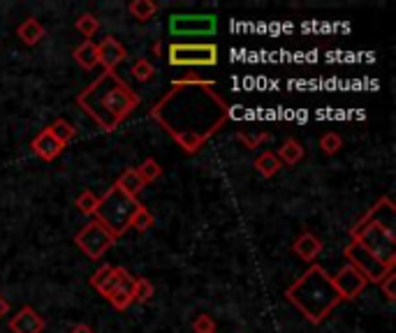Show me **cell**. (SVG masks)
Here are the masks:
<instances>
[{"mask_svg":"<svg viewBox=\"0 0 396 333\" xmlns=\"http://www.w3.org/2000/svg\"><path fill=\"white\" fill-rule=\"evenodd\" d=\"M214 333H218V331H214Z\"/></svg>","mask_w":396,"mask_h":333,"instance_id":"d590c367","label":"cell"},{"mask_svg":"<svg viewBox=\"0 0 396 333\" xmlns=\"http://www.w3.org/2000/svg\"><path fill=\"white\" fill-rule=\"evenodd\" d=\"M343 255H345V260H348V264L355 266L361 276H364L368 282H375V285L385 278L387 271H392V269H385V266L378 262L368 250H364L359 243H355V241H350V243L345 246Z\"/></svg>","mask_w":396,"mask_h":333,"instance_id":"9c48e42d","label":"cell"},{"mask_svg":"<svg viewBox=\"0 0 396 333\" xmlns=\"http://www.w3.org/2000/svg\"><path fill=\"white\" fill-rule=\"evenodd\" d=\"M70 333H95V331H93L88 324H74Z\"/></svg>","mask_w":396,"mask_h":333,"instance_id":"836d02e7","label":"cell"},{"mask_svg":"<svg viewBox=\"0 0 396 333\" xmlns=\"http://www.w3.org/2000/svg\"><path fill=\"white\" fill-rule=\"evenodd\" d=\"M137 174H139L141 183H144V186H148V183H153L156 178L163 176V166H160V164L153 160V157H146V160L137 166Z\"/></svg>","mask_w":396,"mask_h":333,"instance_id":"603a6c76","label":"cell"},{"mask_svg":"<svg viewBox=\"0 0 396 333\" xmlns=\"http://www.w3.org/2000/svg\"><path fill=\"white\" fill-rule=\"evenodd\" d=\"M74 243H77V248L88 257V260L98 262V260H103L107 250L116 243V238L109 234L98 220H91L86 227H81L79 234L74 236Z\"/></svg>","mask_w":396,"mask_h":333,"instance_id":"ba28073f","label":"cell"},{"mask_svg":"<svg viewBox=\"0 0 396 333\" xmlns=\"http://www.w3.org/2000/svg\"><path fill=\"white\" fill-rule=\"evenodd\" d=\"M355 241L380 262L385 269H396V206L392 197H380L350 229Z\"/></svg>","mask_w":396,"mask_h":333,"instance_id":"3957f363","label":"cell"},{"mask_svg":"<svg viewBox=\"0 0 396 333\" xmlns=\"http://www.w3.org/2000/svg\"><path fill=\"white\" fill-rule=\"evenodd\" d=\"M30 148H33V153H35L40 160H45V162H52V160H56V157L63 153V146L52 137V132H49V130H42L40 135L30 141Z\"/></svg>","mask_w":396,"mask_h":333,"instance_id":"4fadbf2b","label":"cell"},{"mask_svg":"<svg viewBox=\"0 0 396 333\" xmlns=\"http://www.w3.org/2000/svg\"><path fill=\"white\" fill-rule=\"evenodd\" d=\"M116 186H119L125 195H130L134 199H137V195L141 193V190H144V183H141L137 169H125L121 176H119V181H116Z\"/></svg>","mask_w":396,"mask_h":333,"instance_id":"44dd1931","label":"cell"},{"mask_svg":"<svg viewBox=\"0 0 396 333\" xmlns=\"http://www.w3.org/2000/svg\"><path fill=\"white\" fill-rule=\"evenodd\" d=\"M239 139H241L248 148H257L260 144H262V141L272 139V135H269V132H260V135H246V132H239Z\"/></svg>","mask_w":396,"mask_h":333,"instance_id":"1f68e13d","label":"cell"},{"mask_svg":"<svg viewBox=\"0 0 396 333\" xmlns=\"http://www.w3.org/2000/svg\"><path fill=\"white\" fill-rule=\"evenodd\" d=\"M47 130L52 132V137H54L63 148H65L67 144H70V141H72L74 137H77V130H74V125H72L70 121H65V119H56L52 125H49Z\"/></svg>","mask_w":396,"mask_h":333,"instance_id":"ffe728a7","label":"cell"},{"mask_svg":"<svg viewBox=\"0 0 396 333\" xmlns=\"http://www.w3.org/2000/svg\"><path fill=\"white\" fill-rule=\"evenodd\" d=\"M252 166H255L257 169V174L260 176H264V178H272V176H276L278 171H281V160H278L276 157V153H272V151H264V153H260L257 157H255V162H252Z\"/></svg>","mask_w":396,"mask_h":333,"instance_id":"d6986e66","label":"cell"},{"mask_svg":"<svg viewBox=\"0 0 396 333\" xmlns=\"http://www.w3.org/2000/svg\"><path fill=\"white\" fill-rule=\"evenodd\" d=\"M294 255L299 257V260L304 262H313L318 260V255L322 253V241H320L313 231H304V234H299L297 241H294Z\"/></svg>","mask_w":396,"mask_h":333,"instance_id":"5bb4252c","label":"cell"},{"mask_svg":"<svg viewBox=\"0 0 396 333\" xmlns=\"http://www.w3.org/2000/svg\"><path fill=\"white\" fill-rule=\"evenodd\" d=\"M141 206L144 204H139V199L125 195L123 190L114 183V186L100 197L98 208L93 215H95V220L103 224L109 234H112L114 238H119L130 229L132 215L137 213Z\"/></svg>","mask_w":396,"mask_h":333,"instance_id":"5b68a950","label":"cell"},{"mask_svg":"<svg viewBox=\"0 0 396 333\" xmlns=\"http://www.w3.org/2000/svg\"><path fill=\"white\" fill-rule=\"evenodd\" d=\"M153 222H156L153 213H151L146 206H141L139 211L132 215V220H130V229H134V231H148L151 227H153Z\"/></svg>","mask_w":396,"mask_h":333,"instance_id":"d4e9b609","label":"cell"},{"mask_svg":"<svg viewBox=\"0 0 396 333\" xmlns=\"http://www.w3.org/2000/svg\"><path fill=\"white\" fill-rule=\"evenodd\" d=\"M98 202H100V197L93 195L91 190H86V193H81L77 199H74V206H77L83 215H93V213H95V208H98Z\"/></svg>","mask_w":396,"mask_h":333,"instance_id":"83f0119b","label":"cell"},{"mask_svg":"<svg viewBox=\"0 0 396 333\" xmlns=\"http://www.w3.org/2000/svg\"><path fill=\"white\" fill-rule=\"evenodd\" d=\"M132 287H134V276H128L112 294L107 296V301L112 303L116 310H128L132 305Z\"/></svg>","mask_w":396,"mask_h":333,"instance_id":"9a60e30c","label":"cell"},{"mask_svg":"<svg viewBox=\"0 0 396 333\" xmlns=\"http://www.w3.org/2000/svg\"><path fill=\"white\" fill-rule=\"evenodd\" d=\"M16 35H19V40L26 47H35L37 42L45 37V26H42L35 16H28V19L23 21L19 28H16Z\"/></svg>","mask_w":396,"mask_h":333,"instance_id":"e0dca14e","label":"cell"},{"mask_svg":"<svg viewBox=\"0 0 396 333\" xmlns=\"http://www.w3.org/2000/svg\"><path fill=\"white\" fill-rule=\"evenodd\" d=\"M151 296H153V285H151V280L148 278H134L132 303H146Z\"/></svg>","mask_w":396,"mask_h":333,"instance_id":"cb8c5ba5","label":"cell"},{"mask_svg":"<svg viewBox=\"0 0 396 333\" xmlns=\"http://www.w3.org/2000/svg\"><path fill=\"white\" fill-rule=\"evenodd\" d=\"M130 74L137 81H151L153 79V74H156V70H153V65H151L146 58H139V61H134L132 63V68H130Z\"/></svg>","mask_w":396,"mask_h":333,"instance_id":"4316f807","label":"cell"},{"mask_svg":"<svg viewBox=\"0 0 396 333\" xmlns=\"http://www.w3.org/2000/svg\"><path fill=\"white\" fill-rule=\"evenodd\" d=\"M153 119L183 153L195 155L230 119V104L214 81H174L160 102L151 107Z\"/></svg>","mask_w":396,"mask_h":333,"instance_id":"6da1fadb","label":"cell"},{"mask_svg":"<svg viewBox=\"0 0 396 333\" xmlns=\"http://www.w3.org/2000/svg\"><path fill=\"white\" fill-rule=\"evenodd\" d=\"M276 157L281 160L283 166H294L304 160V146H301L297 139H285L283 146L276 151Z\"/></svg>","mask_w":396,"mask_h":333,"instance_id":"2e32d148","label":"cell"},{"mask_svg":"<svg viewBox=\"0 0 396 333\" xmlns=\"http://www.w3.org/2000/svg\"><path fill=\"white\" fill-rule=\"evenodd\" d=\"M45 327H47L45 317H42L33 305H23L21 310L10 320L12 333H42Z\"/></svg>","mask_w":396,"mask_h":333,"instance_id":"7c38bea8","label":"cell"},{"mask_svg":"<svg viewBox=\"0 0 396 333\" xmlns=\"http://www.w3.org/2000/svg\"><path fill=\"white\" fill-rule=\"evenodd\" d=\"M332 282L343 301H352V298H357L368 287V280L352 264H345L336 276H332Z\"/></svg>","mask_w":396,"mask_h":333,"instance_id":"30bf717a","label":"cell"},{"mask_svg":"<svg viewBox=\"0 0 396 333\" xmlns=\"http://www.w3.org/2000/svg\"><path fill=\"white\" fill-rule=\"evenodd\" d=\"M167 61L176 68H214L218 63V47L211 42H202V44L172 42L167 47Z\"/></svg>","mask_w":396,"mask_h":333,"instance_id":"8992f818","label":"cell"},{"mask_svg":"<svg viewBox=\"0 0 396 333\" xmlns=\"http://www.w3.org/2000/svg\"><path fill=\"white\" fill-rule=\"evenodd\" d=\"M378 287L383 289V294L387 296V301L394 303V301H396V269L387 271L385 278H383L380 282H378Z\"/></svg>","mask_w":396,"mask_h":333,"instance_id":"f546056e","label":"cell"},{"mask_svg":"<svg viewBox=\"0 0 396 333\" xmlns=\"http://www.w3.org/2000/svg\"><path fill=\"white\" fill-rule=\"evenodd\" d=\"M216 331V320L211 315L202 313L192 320V333H214Z\"/></svg>","mask_w":396,"mask_h":333,"instance_id":"4dcf8cb0","label":"cell"},{"mask_svg":"<svg viewBox=\"0 0 396 333\" xmlns=\"http://www.w3.org/2000/svg\"><path fill=\"white\" fill-rule=\"evenodd\" d=\"M285 298L313 324L327 320L336 310V305L343 303L341 294L332 282V276L318 264L310 266L304 276H299L285 289Z\"/></svg>","mask_w":396,"mask_h":333,"instance_id":"277c9868","label":"cell"},{"mask_svg":"<svg viewBox=\"0 0 396 333\" xmlns=\"http://www.w3.org/2000/svg\"><path fill=\"white\" fill-rule=\"evenodd\" d=\"M77 104L105 132H114L139 107V95L116 72H103L77 95Z\"/></svg>","mask_w":396,"mask_h":333,"instance_id":"7a4b0ae2","label":"cell"},{"mask_svg":"<svg viewBox=\"0 0 396 333\" xmlns=\"http://www.w3.org/2000/svg\"><path fill=\"white\" fill-rule=\"evenodd\" d=\"M218 30L214 14H172L170 35L172 37H211Z\"/></svg>","mask_w":396,"mask_h":333,"instance_id":"52a82bcc","label":"cell"},{"mask_svg":"<svg viewBox=\"0 0 396 333\" xmlns=\"http://www.w3.org/2000/svg\"><path fill=\"white\" fill-rule=\"evenodd\" d=\"M128 58V52L114 35H107L98 47V63L105 65L107 72H116V68Z\"/></svg>","mask_w":396,"mask_h":333,"instance_id":"8fae6325","label":"cell"},{"mask_svg":"<svg viewBox=\"0 0 396 333\" xmlns=\"http://www.w3.org/2000/svg\"><path fill=\"white\" fill-rule=\"evenodd\" d=\"M74 28H77L86 40H91L100 30V19H95V16L86 12V14H81L77 21H74Z\"/></svg>","mask_w":396,"mask_h":333,"instance_id":"484cf974","label":"cell"},{"mask_svg":"<svg viewBox=\"0 0 396 333\" xmlns=\"http://www.w3.org/2000/svg\"><path fill=\"white\" fill-rule=\"evenodd\" d=\"M160 52H163V44H160V42H153V44H151V54H153V56L158 58Z\"/></svg>","mask_w":396,"mask_h":333,"instance_id":"e575fe53","label":"cell"},{"mask_svg":"<svg viewBox=\"0 0 396 333\" xmlns=\"http://www.w3.org/2000/svg\"><path fill=\"white\" fill-rule=\"evenodd\" d=\"M320 148H322L327 155H336L343 148L341 135H336V132H327V135L320 137Z\"/></svg>","mask_w":396,"mask_h":333,"instance_id":"f1b7e54d","label":"cell"},{"mask_svg":"<svg viewBox=\"0 0 396 333\" xmlns=\"http://www.w3.org/2000/svg\"><path fill=\"white\" fill-rule=\"evenodd\" d=\"M128 12L132 14V19L144 23V21H151L158 14V5L153 3V0H132V3L128 5Z\"/></svg>","mask_w":396,"mask_h":333,"instance_id":"7402d4cb","label":"cell"},{"mask_svg":"<svg viewBox=\"0 0 396 333\" xmlns=\"http://www.w3.org/2000/svg\"><path fill=\"white\" fill-rule=\"evenodd\" d=\"M72 56L83 70H93L98 65V44H93V40H83L81 44L74 49Z\"/></svg>","mask_w":396,"mask_h":333,"instance_id":"ac0fdd59","label":"cell"},{"mask_svg":"<svg viewBox=\"0 0 396 333\" xmlns=\"http://www.w3.org/2000/svg\"><path fill=\"white\" fill-rule=\"evenodd\" d=\"M7 313H10V301H7L3 294H0V320H3Z\"/></svg>","mask_w":396,"mask_h":333,"instance_id":"d6a6232c","label":"cell"}]
</instances>
